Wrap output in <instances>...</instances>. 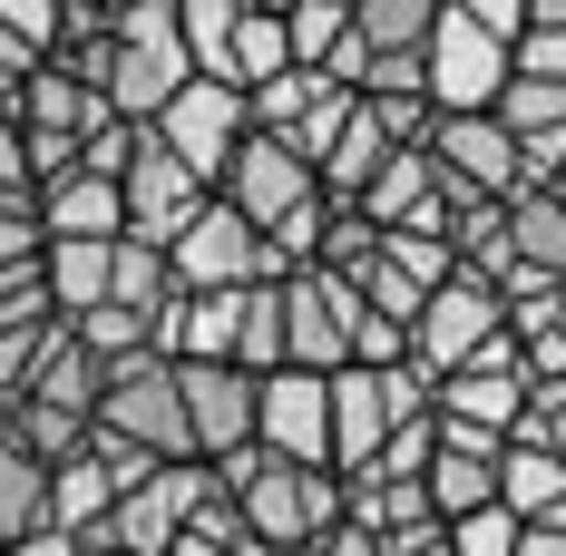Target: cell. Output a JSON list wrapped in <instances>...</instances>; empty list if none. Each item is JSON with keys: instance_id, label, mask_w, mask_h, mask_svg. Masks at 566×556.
I'll list each match as a JSON object with an SVG mask.
<instances>
[{"instance_id": "14", "label": "cell", "mask_w": 566, "mask_h": 556, "mask_svg": "<svg viewBox=\"0 0 566 556\" xmlns=\"http://www.w3.org/2000/svg\"><path fill=\"white\" fill-rule=\"evenodd\" d=\"M391 157H400V147H391V127L371 117V98H352V117H342V137L323 147V167H313V186H323L333 206H361V186H371V176L391 167Z\"/></svg>"}, {"instance_id": "23", "label": "cell", "mask_w": 566, "mask_h": 556, "mask_svg": "<svg viewBox=\"0 0 566 556\" xmlns=\"http://www.w3.org/2000/svg\"><path fill=\"white\" fill-rule=\"evenodd\" d=\"M234 20H244V0H176V40H186V59H196V78H226Z\"/></svg>"}, {"instance_id": "22", "label": "cell", "mask_w": 566, "mask_h": 556, "mask_svg": "<svg viewBox=\"0 0 566 556\" xmlns=\"http://www.w3.org/2000/svg\"><path fill=\"white\" fill-rule=\"evenodd\" d=\"M98 390H108V361H88L78 342H59L50 371L30 381V410H59V420H88L98 430Z\"/></svg>"}, {"instance_id": "2", "label": "cell", "mask_w": 566, "mask_h": 556, "mask_svg": "<svg viewBox=\"0 0 566 556\" xmlns=\"http://www.w3.org/2000/svg\"><path fill=\"white\" fill-rule=\"evenodd\" d=\"M98 430L127 440L137 459H157V469L196 459V449H186V390H176V361H167V352H127V361H108Z\"/></svg>"}, {"instance_id": "18", "label": "cell", "mask_w": 566, "mask_h": 556, "mask_svg": "<svg viewBox=\"0 0 566 556\" xmlns=\"http://www.w3.org/2000/svg\"><path fill=\"white\" fill-rule=\"evenodd\" d=\"M440 10L450 0H352V40H361V59H420Z\"/></svg>"}, {"instance_id": "8", "label": "cell", "mask_w": 566, "mask_h": 556, "mask_svg": "<svg viewBox=\"0 0 566 556\" xmlns=\"http://www.w3.org/2000/svg\"><path fill=\"white\" fill-rule=\"evenodd\" d=\"M254 449L293 469H333V381L323 371H264L254 381Z\"/></svg>"}, {"instance_id": "11", "label": "cell", "mask_w": 566, "mask_h": 556, "mask_svg": "<svg viewBox=\"0 0 566 556\" xmlns=\"http://www.w3.org/2000/svg\"><path fill=\"white\" fill-rule=\"evenodd\" d=\"M430 167H440V186L489 196V206L527 196V186H517V137L499 117H440V127H430Z\"/></svg>"}, {"instance_id": "5", "label": "cell", "mask_w": 566, "mask_h": 556, "mask_svg": "<svg viewBox=\"0 0 566 556\" xmlns=\"http://www.w3.org/2000/svg\"><path fill=\"white\" fill-rule=\"evenodd\" d=\"M499 333H509V303H499L479 274H450L430 303H420V323H410V371L440 390L450 371H469V361H479Z\"/></svg>"}, {"instance_id": "13", "label": "cell", "mask_w": 566, "mask_h": 556, "mask_svg": "<svg viewBox=\"0 0 566 556\" xmlns=\"http://www.w3.org/2000/svg\"><path fill=\"white\" fill-rule=\"evenodd\" d=\"M40 234H50V244H117V234H127V196H117L108 176L69 167V176L40 186Z\"/></svg>"}, {"instance_id": "17", "label": "cell", "mask_w": 566, "mask_h": 556, "mask_svg": "<svg viewBox=\"0 0 566 556\" xmlns=\"http://www.w3.org/2000/svg\"><path fill=\"white\" fill-rule=\"evenodd\" d=\"M499 507H509L517 527H557L566 517V459L509 440V459H499Z\"/></svg>"}, {"instance_id": "34", "label": "cell", "mask_w": 566, "mask_h": 556, "mask_svg": "<svg viewBox=\"0 0 566 556\" xmlns=\"http://www.w3.org/2000/svg\"><path fill=\"white\" fill-rule=\"evenodd\" d=\"M59 20H69V0H0V30H20L40 59L59 50Z\"/></svg>"}, {"instance_id": "42", "label": "cell", "mask_w": 566, "mask_h": 556, "mask_svg": "<svg viewBox=\"0 0 566 556\" xmlns=\"http://www.w3.org/2000/svg\"><path fill=\"white\" fill-rule=\"evenodd\" d=\"M342 10H352V0H342Z\"/></svg>"}, {"instance_id": "24", "label": "cell", "mask_w": 566, "mask_h": 556, "mask_svg": "<svg viewBox=\"0 0 566 556\" xmlns=\"http://www.w3.org/2000/svg\"><path fill=\"white\" fill-rule=\"evenodd\" d=\"M283 50H293V69H333V59L352 50V10H342V0H293Z\"/></svg>"}, {"instance_id": "10", "label": "cell", "mask_w": 566, "mask_h": 556, "mask_svg": "<svg viewBox=\"0 0 566 556\" xmlns=\"http://www.w3.org/2000/svg\"><path fill=\"white\" fill-rule=\"evenodd\" d=\"M216 196H226V206H234V216H244V224H254V234H274V224L293 216V206H313L323 186H313V167H303V157H293L283 137H244Z\"/></svg>"}, {"instance_id": "30", "label": "cell", "mask_w": 566, "mask_h": 556, "mask_svg": "<svg viewBox=\"0 0 566 556\" xmlns=\"http://www.w3.org/2000/svg\"><path fill=\"white\" fill-rule=\"evenodd\" d=\"M0 206H40V167H30L20 117H0Z\"/></svg>"}, {"instance_id": "12", "label": "cell", "mask_w": 566, "mask_h": 556, "mask_svg": "<svg viewBox=\"0 0 566 556\" xmlns=\"http://www.w3.org/2000/svg\"><path fill=\"white\" fill-rule=\"evenodd\" d=\"M117 196H127V234H147V244H167L176 224L196 216L216 186H196V176L176 167L157 137H137V157H127V176H117Z\"/></svg>"}, {"instance_id": "32", "label": "cell", "mask_w": 566, "mask_h": 556, "mask_svg": "<svg viewBox=\"0 0 566 556\" xmlns=\"http://www.w3.org/2000/svg\"><path fill=\"white\" fill-rule=\"evenodd\" d=\"M137 137H147V127H137V117H108V127H98V137H88V147H78V167L88 176H127V157H137Z\"/></svg>"}, {"instance_id": "31", "label": "cell", "mask_w": 566, "mask_h": 556, "mask_svg": "<svg viewBox=\"0 0 566 556\" xmlns=\"http://www.w3.org/2000/svg\"><path fill=\"white\" fill-rule=\"evenodd\" d=\"M450 556H517V517H509V507L459 517V527H450Z\"/></svg>"}, {"instance_id": "9", "label": "cell", "mask_w": 566, "mask_h": 556, "mask_svg": "<svg viewBox=\"0 0 566 556\" xmlns=\"http://www.w3.org/2000/svg\"><path fill=\"white\" fill-rule=\"evenodd\" d=\"M176 390H186V449L206 469H226L254 449V371L234 361H176Z\"/></svg>"}, {"instance_id": "7", "label": "cell", "mask_w": 566, "mask_h": 556, "mask_svg": "<svg viewBox=\"0 0 566 556\" xmlns=\"http://www.w3.org/2000/svg\"><path fill=\"white\" fill-rule=\"evenodd\" d=\"M167 264H176V293H244V283L264 274V234L234 216L226 196H206L167 234Z\"/></svg>"}, {"instance_id": "26", "label": "cell", "mask_w": 566, "mask_h": 556, "mask_svg": "<svg viewBox=\"0 0 566 556\" xmlns=\"http://www.w3.org/2000/svg\"><path fill=\"white\" fill-rule=\"evenodd\" d=\"M323 274H342L352 293L371 283V264H381V224L361 216V206H333V224H323V254H313Z\"/></svg>"}, {"instance_id": "41", "label": "cell", "mask_w": 566, "mask_h": 556, "mask_svg": "<svg viewBox=\"0 0 566 556\" xmlns=\"http://www.w3.org/2000/svg\"><path fill=\"white\" fill-rule=\"evenodd\" d=\"M98 10H108V20H117V10H137V0H98Z\"/></svg>"}, {"instance_id": "33", "label": "cell", "mask_w": 566, "mask_h": 556, "mask_svg": "<svg viewBox=\"0 0 566 556\" xmlns=\"http://www.w3.org/2000/svg\"><path fill=\"white\" fill-rule=\"evenodd\" d=\"M40 254H50V234H40V206H0V274L40 264Z\"/></svg>"}, {"instance_id": "28", "label": "cell", "mask_w": 566, "mask_h": 556, "mask_svg": "<svg viewBox=\"0 0 566 556\" xmlns=\"http://www.w3.org/2000/svg\"><path fill=\"white\" fill-rule=\"evenodd\" d=\"M517 78H557V88H566V0H527V40H517Z\"/></svg>"}, {"instance_id": "27", "label": "cell", "mask_w": 566, "mask_h": 556, "mask_svg": "<svg viewBox=\"0 0 566 556\" xmlns=\"http://www.w3.org/2000/svg\"><path fill=\"white\" fill-rule=\"evenodd\" d=\"M489 117L509 127L517 147H527V137H566V88H557V78H517V69H509V98H499Z\"/></svg>"}, {"instance_id": "3", "label": "cell", "mask_w": 566, "mask_h": 556, "mask_svg": "<svg viewBox=\"0 0 566 556\" xmlns=\"http://www.w3.org/2000/svg\"><path fill=\"white\" fill-rule=\"evenodd\" d=\"M196 78V59L176 40V0H137V10H117V59H108V108L117 117H147L167 108L176 88Z\"/></svg>"}, {"instance_id": "40", "label": "cell", "mask_w": 566, "mask_h": 556, "mask_svg": "<svg viewBox=\"0 0 566 556\" xmlns=\"http://www.w3.org/2000/svg\"><path fill=\"white\" fill-rule=\"evenodd\" d=\"M244 10H254V20H293V0H244Z\"/></svg>"}, {"instance_id": "29", "label": "cell", "mask_w": 566, "mask_h": 556, "mask_svg": "<svg viewBox=\"0 0 566 556\" xmlns=\"http://www.w3.org/2000/svg\"><path fill=\"white\" fill-rule=\"evenodd\" d=\"M517 440L547 449V459H566V381H537V390H527V420H517Z\"/></svg>"}, {"instance_id": "37", "label": "cell", "mask_w": 566, "mask_h": 556, "mask_svg": "<svg viewBox=\"0 0 566 556\" xmlns=\"http://www.w3.org/2000/svg\"><path fill=\"white\" fill-rule=\"evenodd\" d=\"M10 556H88V537H69V527H40V537H20Z\"/></svg>"}, {"instance_id": "35", "label": "cell", "mask_w": 566, "mask_h": 556, "mask_svg": "<svg viewBox=\"0 0 566 556\" xmlns=\"http://www.w3.org/2000/svg\"><path fill=\"white\" fill-rule=\"evenodd\" d=\"M459 20H479L509 59H517V40H527V0H459Z\"/></svg>"}, {"instance_id": "36", "label": "cell", "mask_w": 566, "mask_h": 556, "mask_svg": "<svg viewBox=\"0 0 566 556\" xmlns=\"http://www.w3.org/2000/svg\"><path fill=\"white\" fill-rule=\"evenodd\" d=\"M381 556H450V527L430 517V527H410V537H391V547H381Z\"/></svg>"}, {"instance_id": "38", "label": "cell", "mask_w": 566, "mask_h": 556, "mask_svg": "<svg viewBox=\"0 0 566 556\" xmlns=\"http://www.w3.org/2000/svg\"><path fill=\"white\" fill-rule=\"evenodd\" d=\"M313 556H381V537H361V527H333Z\"/></svg>"}, {"instance_id": "43", "label": "cell", "mask_w": 566, "mask_h": 556, "mask_svg": "<svg viewBox=\"0 0 566 556\" xmlns=\"http://www.w3.org/2000/svg\"><path fill=\"white\" fill-rule=\"evenodd\" d=\"M303 556H313V547H303Z\"/></svg>"}, {"instance_id": "6", "label": "cell", "mask_w": 566, "mask_h": 556, "mask_svg": "<svg viewBox=\"0 0 566 556\" xmlns=\"http://www.w3.org/2000/svg\"><path fill=\"white\" fill-rule=\"evenodd\" d=\"M509 69L517 59L479 30V20H459V0L440 10V30H430V50H420V88H430V108L440 117H489L509 98Z\"/></svg>"}, {"instance_id": "39", "label": "cell", "mask_w": 566, "mask_h": 556, "mask_svg": "<svg viewBox=\"0 0 566 556\" xmlns=\"http://www.w3.org/2000/svg\"><path fill=\"white\" fill-rule=\"evenodd\" d=\"M517 556H566V527H517Z\"/></svg>"}, {"instance_id": "21", "label": "cell", "mask_w": 566, "mask_h": 556, "mask_svg": "<svg viewBox=\"0 0 566 556\" xmlns=\"http://www.w3.org/2000/svg\"><path fill=\"white\" fill-rule=\"evenodd\" d=\"M40 527H50V469L0 430V556L20 547V537H40Z\"/></svg>"}, {"instance_id": "1", "label": "cell", "mask_w": 566, "mask_h": 556, "mask_svg": "<svg viewBox=\"0 0 566 556\" xmlns=\"http://www.w3.org/2000/svg\"><path fill=\"white\" fill-rule=\"evenodd\" d=\"M216 479H226L234 517H244V537H254L264 556H303V547H323V537L342 527V479L333 469H293V459L244 449V459H226Z\"/></svg>"}, {"instance_id": "19", "label": "cell", "mask_w": 566, "mask_h": 556, "mask_svg": "<svg viewBox=\"0 0 566 556\" xmlns=\"http://www.w3.org/2000/svg\"><path fill=\"white\" fill-rule=\"evenodd\" d=\"M108 303H117V313H137V323H147V342H157V313L176 303V264H167V244H147V234H117Z\"/></svg>"}, {"instance_id": "16", "label": "cell", "mask_w": 566, "mask_h": 556, "mask_svg": "<svg viewBox=\"0 0 566 556\" xmlns=\"http://www.w3.org/2000/svg\"><path fill=\"white\" fill-rule=\"evenodd\" d=\"M509 274L566 283V196H509Z\"/></svg>"}, {"instance_id": "20", "label": "cell", "mask_w": 566, "mask_h": 556, "mask_svg": "<svg viewBox=\"0 0 566 556\" xmlns=\"http://www.w3.org/2000/svg\"><path fill=\"white\" fill-rule=\"evenodd\" d=\"M108 274H117V244H50V254H40V283H50L59 323L98 313V303H108Z\"/></svg>"}, {"instance_id": "25", "label": "cell", "mask_w": 566, "mask_h": 556, "mask_svg": "<svg viewBox=\"0 0 566 556\" xmlns=\"http://www.w3.org/2000/svg\"><path fill=\"white\" fill-rule=\"evenodd\" d=\"M234 371H283V293L274 283H244V323H234Z\"/></svg>"}, {"instance_id": "4", "label": "cell", "mask_w": 566, "mask_h": 556, "mask_svg": "<svg viewBox=\"0 0 566 556\" xmlns=\"http://www.w3.org/2000/svg\"><path fill=\"white\" fill-rule=\"evenodd\" d=\"M147 137H157V147H167L196 186H226L234 147L254 137V117H244V88H226V78H186L167 108L147 117Z\"/></svg>"}, {"instance_id": "15", "label": "cell", "mask_w": 566, "mask_h": 556, "mask_svg": "<svg viewBox=\"0 0 566 556\" xmlns=\"http://www.w3.org/2000/svg\"><path fill=\"white\" fill-rule=\"evenodd\" d=\"M342 527H361V537H410V527H430V489L420 479H381V469H352L342 479Z\"/></svg>"}]
</instances>
